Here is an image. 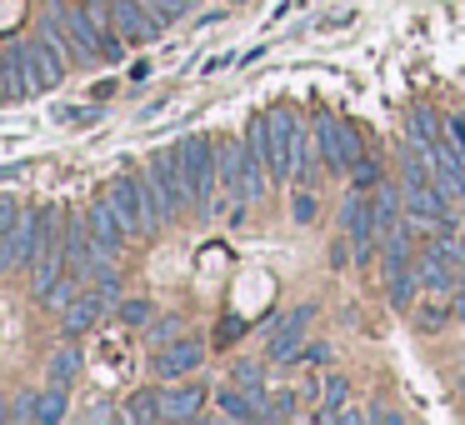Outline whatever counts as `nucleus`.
Returning a JSON list of instances; mask_svg holds the SVG:
<instances>
[{
    "label": "nucleus",
    "mask_w": 465,
    "mask_h": 425,
    "mask_svg": "<svg viewBox=\"0 0 465 425\" xmlns=\"http://www.w3.org/2000/svg\"><path fill=\"white\" fill-rule=\"evenodd\" d=\"M61 275H65V241L55 235V241L31 261V291H35V295H45L55 281H61Z\"/></svg>",
    "instance_id": "2eb2a0df"
},
{
    "label": "nucleus",
    "mask_w": 465,
    "mask_h": 425,
    "mask_svg": "<svg viewBox=\"0 0 465 425\" xmlns=\"http://www.w3.org/2000/svg\"><path fill=\"white\" fill-rule=\"evenodd\" d=\"M285 415H295V390H275L265 405V420H285Z\"/></svg>",
    "instance_id": "c756f323"
},
{
    "label": "nucleus",
    "mask_w": 465,
    "mask_h": 425,
    "mask_svg": "<svg viewBox=\"0 0 465 425\" xmlns=\"http://www.w3.org/2000/svg\"><path fill=\"white\" fill-rule=\"evenodd\" d=\"M445 135H440V121H435V111H415L411 115V125H405V145H415V151H435Z\"/></svg>",
    "instance_id": "aec40b11"
},
{
    "label": "nucleus",
    "mask_w": 465,
    "mask_h": 425,
    "mask_svg": "<svg viewBox=\"0 0 465 425\" xmlns=\"http://www.w3.org/2000/svg\"><path fill=\"white\" fill-rule=\"evenodd\" d=\"M215 400H221V410L231 415V420H265V395H255V390H245V385H225L221 395H215Z\"/></svg>",
    "instance_id": "dca6fc26"
},
{
    "label": "nucleus",
    "mask_w": 465,
    "mask_h": 425,
    "mask_svg": "<svg viewBox=\"0 0 465 425\" xmlns=\"http://www.w3.org/2000/svg\"><path fill=\"white\" fill-rule=\"evenodd\" d=\"M111 21H115V31H121L125 45H151L155 35L165 31V25L145 11L141 0H111Z\"/></svg>",
    "instance_id": "0eeeda50"
},
{
    "label": "nucleus",
    "mask_w": 465,
    "mask_h": 425,
    "mask_svg": "<svg viewBox=\"0 0 465 425\" xmlns=\"http://www.w3.org/2000/svg\"><path fill=\"white\" fill-rule=\"evenodd\" d=\"M65 415V385H51V390L41 395V420L51 425V420H61Z\"/></svg>",
    "instance_id": "cd10ccee"
},
{
    "label": "nucleus",
    "mask_w": 465,
    "mask_h": 425,
    "mask_svg": "<svg viewBox=\"0 0 465 425\" xmlns=\"http://www.w3.org/2000/svg\"><path fill=\"white\" fill-rule=\"evenodd\" d=\"M21 201H15V195H0V235H11L15 225H21Z\"/></svg>",
    "instance_id": "c85d7f7f"
},
{
    "label": "nucleus",
    "mask_w": 465,
    "mask_h": 425,
    "mask_svg": "<svg viewBox=\"0 0 465 425\" xmlns=\"http://www.w3.org/2000/svg\"><path fill=\"white\" fill-rule=\"evenodd\" d=\"M155 345H171V341H181V315H165L161 325H155Z\"/></svg>",
    "instance_id": "72a5a7b5"
},
{
    "label": "nucleus",
    "mask_w": 465,
    "mask_h": 425,
    "mask_svg": "<svg viewBox=\"0 0 465 425\" xmlns=\"http://www.w3.org/2000/svg\"><path fill=\"white\" fill-rule=\"evenodd\" d=\"M55 15H61L65 31H71L75 61H81V65L105 61V55H101V35H95V25H91V15H85V5H55Z\"/></svg>",
    "instance_id": "9b49d317"
},
{
    "label": "nucleus",
    "mask_w": 465,
    "mask_h": 425,
    "mask_svg": "<svg viewBox=\"0 0 465 425\" xmlns=\"http://www.w3.org/2000/svg\"><path fill=\"white\" fill-rule=\"evenodd\" d=\"M345 395H351V381H345V375H331V385H325V405L321 410H315V420H335V415L345 410Z\"/></svg>",
    "instance_id": "5701e85b"
},
{
    "label": "nucleus",
    "mask_w": 465,
    "mask_h": 425,
    "mask_svg": "<svg viewBox=\"0 0 465 425\" xmlns=\"http://www.w3.org/2000/svg\"><path fill=\"white\" fill-rule=\"evenodd\" d=\"M175 165H181L185 185H191V201L201 215H215L221 201H215V185H221V155H215L211 135H185L175 141Z\"/></svg>",
    "instance_id": "f257e3e1"
},
{
    "label": "nucleus",
    "mask_w": 465,
    "mask_h": 425,
    "mask_svg": "<svg viewBox=\"0 0 465 425\" xmlns=\"http://www.w3.org/2000/svg\"><path fill=\"white\" fill-rule=\"evenodd\" d=\"M295 361H301V365H325V361H331V345H325V341H311L301 355H295Z\"/></svg>",
    "instance_id": "f704fd0d"
},
{
    "label": "nucleus",
    "mask_w": 465,
    "mask_h": 425,
    "mask_svg": "<svg viewBox=\"0 0 465 425\" xmlns=\"http://www.w3.org/2000/svg\"><path fill=\"white\" fill-rule=\"evenodd\" d=\"M145 11L155 15L161 25H171V21H181V15H191V0H141Z\"/></svg>",
    "instance_id": "bb28decb"
},
{
    "label": "nucleus",
    "mask_w": 465,
    "mask_h": 425,
    "mask_svg": "<svg viewBox=\"0 0 465 425\" xmlns=\"http://www.w3.org/2000/svg\"><path fill=\"white\" fill-rule=\"evenodd\" d=\"M445 141L465 155V121H460V115H450V121H445Z\"/></svg>",
    "instance_id": "e433bc0d"
},
{
    "label": "nucleus",
    "mask_w": 465,
    "mask_h": 425,
    "mask_svg": "<svg viewBox=\"0 0 465 425\" xmlns=\"http://www.w3.org/2000/svg\"><path fill=\"white\" fill-rule=\"evenodd\" d=\"M105 201H111V211L121 215L125 235H145V231H155V225H151V205H145V185H141V175H115L111 191H105Z\"/></svg>",
    "instance_id": "39448f33"
},
{
    "label": "nucleus",
    "mask_w": 465,
    "mask_h": 425,
    "mask_svg": "<svg viewBox=\"0 0 465 425\" xmlns=\"http://www.w3.org/2000/svg\"><path fill=\"white\" fill-rule=\"evenodd\" d=\"M445 321H450V311H445V305H430V311H420V331H440Z\"/></svg>",
    "instance_id": "c9c22d12"
},
{
    "label": "nucleus",
    "mask_w": 465,
    "mask_h": 425,
    "mask_svg": "<svg viewBox=\"0 0 465 425\" xmlns=\"http://www.w3.org/2000/svg\"><path fill=\"white\" fill-rule=\"evenodd\" d=\"M215 155H221V185L231 195H245V141L215 145Z\"/></svg>",
    "instance_id": "6ab92c4d"
},
{
    "label": "nucleus",
    "mask_w": 465,
    "mask_h": 425,
    "mask_svg": "<svg viewBox=\"0 0 465 425\" xmlns=\"http://www.w3.org/2000/svg\"><path fill=\"white\" fill-rule=\"evenodd\" d=\"M241 331H245L241 321H225V325H221V341H235V335H241Z\"/></svg>",
    "instance_id": "ea45409f"
},
{
    "label": "nucleus",
    "mask_w": 465,
    "mask_h": 425,
    "mask_svg": "<svg viewBox=\"0 0 465 425\" xmlns=\"http://www.w3.org/2000/svg\"><path fill=\"white\" fill-rule=\"evenodd\" d=\"M415 291H420V275H415V271L391 275V305H395V311H411V305H415Z\"/></svg>",
    "instance_id": "393cba45"
},
{
    "label": "nucleus",
    "mask_w": 465,
    "mask_h": 425,
    "mask_svg": "<svg viewBox=\"0 0 465 425\" xmlns=\"http://www.w3.org/2000/svg\"><path fill=\"white\" fill-rule=\"evenodd\" d=\"M315 145H321V165L335 175L355 171V161H365L361 135L351 131V121H335V115H321V121H315Z\"/></svg>",
    "instance_id": "20e7f679"
},
{
    "label": "nucleus",
    "mask_w": 465,
    "mask_h": 425,
    "mask_svg": "<svg viewBox=\"0 0 465 425\" xmlns=\"http://www.w3.org/2000/svg\"><path fill=\"white\" fill-rule=\"evenodd\" d=\"M105 301H111V295H101V291L75 295V301L61 311V331H65V341H75V335H85V331H91V325L105 315Z\"/></svg>",
    "instance_id": "4468645a"
},
{
    "label": "nucleus",
    "mask_w": 465,
    "mask_h": 425,
    "mask_svg": "<svg viewBox=\"0 0 465 425\" xmlns=\"http://www.w3.org/2000/svg\"><path fill=\"white\" fill-rule=\"evenodd\" d=\"M315 305H301V311L281 315V321L271 325V361L275 365H291L295 355H301V341H305V325H311Z\"/></svg>",
    "instance_id": "6e6552de"
},
{
    "label": "nucleus",
    "mask_w": 465,
    "mask_h": 425,
    "mask_svg": "<svg viewBox=\"0 0 465 425\" xmlns=\"http://www.w3.org/2000/svg\"><path fill=\"white\" fill-rule=\"evenodd\" d=\"M31 91H41V85H35L31 55H25V41H21L0 55V101H21V95H31Z\"/></svg>",
    "instance_id": "1a4fd4ad"
},
{
    "label": "nucleus",
    "mask_w": 465,
    "mask_h": 425,
    "mask_svg": "<svg viewBox=\"0 0 465 425\" xmlns=\"http://www.w3.org/2000/svg\"><path fill=\"white\" fill-rule=\"evenodd\" d=\"M75 295H81V275H75L71 265H65V275H61V281H55V285H51V291H45V295H41V301L51 305V311H65V305H71Z\"/></svg>",
    "instance_id": "4be33fe9"
},
{
    "label": "nucleus",
    "mask_w": 465,
    "mask_h": 425,
    "mask_svg": "<svg viewBox=\"0 0 465 425\" xmlns=\"http://www.w3.org/2000/svg\"><path fill=\"white\" fill-rule=\"evenodd\" d=\"M11 420H41V395H21L11 405Z\"/></svg>",
    "instance_id": "473e14b6"
},
{
    "label": "nucleus",
    "mask_w": 465,
    "mask_h": 425,
    "mask_svg": "<svg viewBox=\"0 0 465 425\" xmlns=\"http://www.w3.org/2000/svg\"><path fill=\"white\" fill-rule=\"evenodd\" d=\"M55 235H61V231H55V211H51V205H41V211H25L21 225H15L11 235H0V275L31 271V261L55 241Z\"/></svg>",
    "instance_id": "f03ea898"
},
{
    "label": "nucleus",
    "mask_w": 465,
    "mask_h": 425,
    "mask_svg": "<svg viewBox=\"0 0 465 425\" xmlns=\"http://www.w3.org/2000/svg\"><path fill=\"white\" fill-rule=\"evenodd\" d=\"M231 381L245 385V390H255V395H265V365H261V361H241V365L231 371Z\"/></svg>",
    "instance_id": "a878e982"
},
{
    "label": "nucleus",
    "mask_w": 465,
    "mask_h": 425,
    "mask_svg": "<svg viewBox=\"0 0 465 425\" xmlns=\"http://www.w3.org/2000/svg\"><path fill=\"white\" fill-rule=\"evenodd\" d=\"M401 211H405V191H395V185H375V231H381V241L405 225Z\"/></svg>",
    "instance_id": "a211bd4d"
},
{
    "label": "nucleus",
    "mask_w": 465,
    "mask_h": 425,
    "mask_svg": "<svg viewBox=\"0 0 465 425\" xmlns=\"http://www.w3.org/2000/svg\"><path fill=\"white\" fill-rule=\"evenodd\" d=\"M125 420H165V410H161V390H135L131 395V405H125Z\"/></svg>",
    "instance_id": "412c9836"
},
{
    "label": "nucleus",
    "mask_w": 465,
    "mask_h": 425,
    "mask_svg": "<svg viewBox=\"0 0 465 425\" xmlns=\"http://www.w3.org/2000/svg\"><path fill=\"white\" fill-rule=\"evenodd\" d=\"M351 181H355V191H371V185H381V165H375V161H355Z\"/></svg>",
    "instance_id": "7c9ffc66"
},
{
    "label": "nucleus",
    "mask_w": 465,
    "mask_h": 425,
    "mask_svg": "<svg viewBox=\"0 0 465 425\" xmlns=\"http://www.w3.org/2000/svg\"><path fill=\"white\" fill-rule=\"evenodd\" d=\"M0 420H11V405H5V395H0Z\"/></svg>",
    "instance_id": "a19ab883"
},
{
    "label": "nucleus",
    "mask_w": 465,
    "mask_h": 425,
    "mask_svg": "<svg viewBox=\"0 0 465 425\" xmlns=\"http://www.w3.org/2000/svg\"><path fill=\"white\" fill-rule=\"evenodd\" d=\"M145 175L155 181V191L165 195V215H181L185 205H191V185H185V175H181V165H175V151H165V155H151V165H145Z\"/></svg>",
    "instance_id": "423d86ee"
},
{
    "label": "nucleus",
    "mask_w": 465,
    "mask_h": 425,
    "mask_svg": "<svg viewBox=\"0 0 465 425\" xmlns=\"http://www.w3.org/2000/svg\"><path fill=\"white\" fill-rule=\"evenodd\" d=\"M75 375H81V351H75V345L55 351V355H51V385H71Z\"/></svg>",
    "instance_id": "b1692460"
},
{
    "label": "nucleus",
    "mask_w": 465,
    "mask_h": 425,
    "mask_svg": "<svg viewBox=\"0 0 465 425\" xmlns=\"http://www.w3.org/2000/svg\"><path fill=\"white\" fill-rule=\"evenodd\" d=\"M55 121H65V125H91V121H101V111H61Z\"/></svg>",
    "instance_id": "4c0bfd02"
},
{
    "label": "nucleus",
    "mask_w": 465,
    "mask_h": 425,
    "mask_svg": "<svg viewBox=\"0 0 465 425\" xmlns=\"http://www.w3.org/2000/svg\"><path fill=\"white\" fill-rule=\"evenodd\" d=\"M201 361H205L201 341H171V345H161V355H155V375H161V381H181V375H191Z\"/></svg>",
    "instance_id": "f8f14e48"
},
{
    "label": "nucleus",
    "mask_w": 465,
    "mask_h": 425,
    "mask_svg": "<svg viewBox=\"0 0 465 425\" xmlns=\"http://www.w3.org/2000/svg\"><path fill=\"white\" fill-rule=\"evenodd\" d=\"M25 55H31V71H35V85H41V91H55V85L65 81V51H55L45 35L25 41Z\"/></svg>",
    "instance_id": "ddd939ff"
},
{
    "label": "nucleus",
    "mask_w": 465,
    "mask_h": 425,
    "mask_svg": "<svg viewBox=\"0 0 465 425\" xmlns=\"http://www.w3.org/2000/svg\"><path fill=\"white\" fill-rule=\"evenodd\" d=\"M85 225H91V241H95V251L101 255H121V245L131 241V235H125V225H121V215L111 211V201H95L91 211H85Z\"/></svg>",
    "instance_id": "9d476101"
},
{
    "label": "nucleus",
    "mask_w": 465,
    "mask_h": 425,
    "mask_svg": "<svg viewBox=\"0 0 465 425\" xmlns=\"http://www.w3.org/2000/svg\"><path fill=\"white\" fill-rule=\"evenodd\" d=\"M121 321L125 325H145L151 321V301H121Z\"/></svg>",
    "instance_id": "2f4dec72"
},
{
    "label": "nucleus",
    "mask_w": 465,
    "mask_h": 425,
    "mask_svg": "<svg viewBox=\"0 0 465 425\" xmlns=\"http://www.w3.org/2000/svg\"><path fill=\"white\" fill-rule=\"evenodd\" d=\"M265 135H271V181L275 185L295 181V171H301V151H305L301 121H295L291 111H271L265 115Z\"/></svg>",
    "instance_id": "7ed1b4c3"
},
{
    "label": "nucleus",
    "mask_w": 465,
    "mask_h": 425,
    "mask_svg": "<svg viewBox=\"0 0 465 425\" xmlns=\"http://www.w3.org/2000/svg\"><path fill=\"white\" fill-rule=\"evenodd\" d=\"M295 221H315V195H295Z\"/></svg>",
    "instance_id": "58836bf2"
},
{
    "label": "nucleus",
    "mask_w": 465,
    "mask_h": 425,
    "mask_svg": "<svg viewBox=\"0 0 465 425\" xmlns=\"http://www.w3.org/2000/svg\"><path fill=\"white\" fill-rule=\"evenodd\" d=\"M201 405H205V385H175V390L161 395L165 420H195V415H201Z\"/></svg>",
    "instance_id": "f3484780"
},
{
    "label": "nucleus",
    "mask_w": 465,
    "mask_h": 425,
    "mask_svg": "<svg viewBox=\"0 0 465 425\" xmlns=\"http://www.w3.org/2000/svg\"><path fill=\"white\" fill-rule=\"evenodd\" d=\"M460 251H465V235H460Z\"/></svg>",
    "instance_id": "37998d69"
},
{
    "label": "nucleus",
    "mask_w": 465,
    "mask_h": 425,
    "mask_svg": "<svg viewBox=\"0 0 465 425\" xmlns=\"http://www.w3.org/2000/svg\"><path fill=\"white\" fill-rule=\"evenodd\" d=\"M455 315H465V295H460V301H455Z\"/></svg>",
    "instance_id": "79ce46f5"
}]
</instances>
